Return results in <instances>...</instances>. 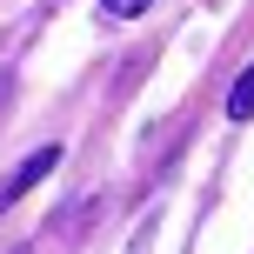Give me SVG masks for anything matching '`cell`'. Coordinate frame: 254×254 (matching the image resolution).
I'll return each mask as SVG.
<instances>
[{
  "mask_svg": "<svg viewBox=\"0 0 254 254\" xmlns=\"http://www.w3.org/2000/svg\"><path fill=\"white\" fill-rule=\"evenodd\" d=\"M54 167H61V147H40V154H27V161L13 167L7 181H0V207H13V201H20L27 188H40V181L54 174Z\"/></svg>",
  "mask_w": 254,
  "mask_h": 254,
  "instance_id": "obj_1",
  "label": "cell"
},
{
  "mask_svg": "<svg viewBox=\"0 0 254 254\" xmlns=\"http://www.w3.org/2000/svg\"><path fill=\"white\" fill-rule=\"evenodd\" d=\"M228 121H254V67L234 80V94H228Z\"/></svg>",
  "mask_w": 254,
  "mask_h": 254,
  "instance_id": "obj_2",
  "label": "cell"
},
{
  "mask_svg": "<svg viewBox=\"0 0 254 254\" xmlns=\"http://www.w3.org/2000/svg\"><path fill=\"white\" fill-rule=\"evenodd\" d=\"M147 7H154V0H101V13H107V20H140Z\"/></svg>",
  "mask_w": 254,
  "mask_h": 254,
  "instance_id": "obj_3",
  "label": "cell"
},
{
  "mask_svg": "<svg viewBox=\"0 0 254 254\" xmlns=\"http://www.w3.org/2000/svg\"><path fill=\"white\" fill-rule=\"evenodd\" d=\"M7 94H13V74H0V107H7Z\"/></svg>",
  "mask_w": 254,
  "mask_h": 254,
  "instance_id": "obj_4",
  "label": "cell"
}]
</instances>
